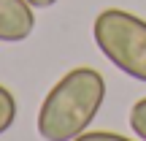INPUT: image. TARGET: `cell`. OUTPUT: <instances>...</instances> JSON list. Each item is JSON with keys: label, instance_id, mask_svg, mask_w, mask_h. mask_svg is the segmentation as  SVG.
Listing matches in <instances>:
<instances>
[{"label": "cell", "instance_id": "8992f818", "mask_svg": "<svg viewBox=\"0 0 146 141\" xmlns=\"http://www.w3.org/2000/svg\"><path fill=\"white\" fill-rule=\"evenodd\" d=\"M73 141H133V138L122 136V133H111V130H84Z\"/></svg>", "mask_w": 146, "mask_h": 141}, {"label": "cell", "instance_id": "52a82bcc", "mask_svg": "<svg viewBox=\"0 0 146 141\" xmlns=\"http://www.w3.org/2000/svg\"><path fill=\"white\" fill-rule=\"evenodd\" d=\"M27 3H30L33 8H52L57 0H27Z\"/></svg>", "mask_w": 146, "mask_h": 141}, {"label": "cell", "instance_id": "3957f363", "mask_svg": "<svg viewBox=\"0 0 146 141\" xmlns=\"http://www.w3.org/2000/svg\"><path fill=\"white\" fill-rule=\"evenodd\" d=\"M35 30V11L27 0H0V43H19Z\"/></svg>", "mask_w": 146, "mask_h": 141}, {"label": "cell", "instance_id": "5b68a950", "mask_svg": "<svg viewBox=\"0 0 146 141\" xmlns=\"http://www.w3.org/2000/svg\"><path fill=\"white\" fill-rule=\"evenodd\" d=\"M130 130L141 141H146V98L133 103V109H130Z\"/></svg>", "mask_w": 146, "mask_h": 141}, {"label": "cell", "instance_id": "7a4b0ae2", "mask_svg": "<svg viewBox=\"0 0 146 141\" xmlns=\"http://www.w3.org/2000/svg\"><path fill=\"white\" fill-rule=\"evenodd\" d=\"M92 35L111 65L146 84V19L125 8H106L95 16Z\"/></svg>", "mask_w": 146, "mask_h": 141}, {"label": "cell", "instance_id": "6da1fadb", "mask_svg": "<svg viewBox=\"0 0 146 141\" xmlns=\"http://www.w3.org/2000/svg\"><path fill=\"white\" fill-rule=\"evenodd\" d=\"M106 100V79L95 68H73L46 92L38 109V136L43 141H73L98 117Z\"/></svg>", "mask_w": 146, "mask_h": 141}, {"label": "cell", "instance_id": "277c9868", "mask_svg": "<svg viewBox=\"0 0 146 141\" xmlns=\"http://www.w3.org/2000/svg\"><path fill=\"white\" fill-rule=\"evenodd\" d=\"M14 120H16V98L8 87L0 84V136L5 130H11Z\"/></svg>", "mask_w": 146, "mask_h": 141}]
</instances>
